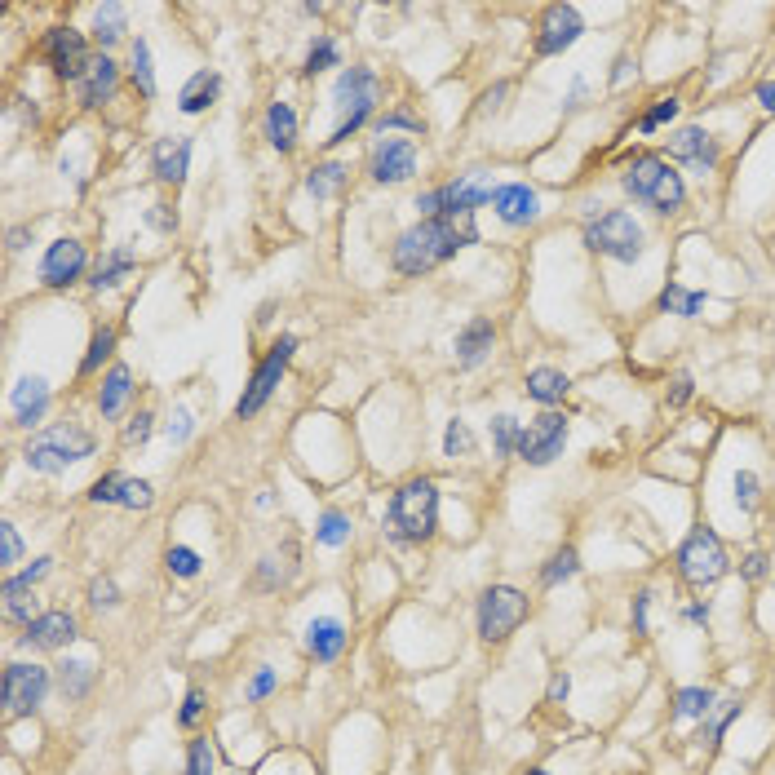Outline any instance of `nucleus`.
<instances>
[{
    "label": "nucleus",
    "mask_w": 775,
    "mask_h": 775,
    "mask_svg": "<svg viewBox=\"0 0 775 775\" xmlns=\"http://www.w3.org/2000/svg\"><path fill=\"white\" fill-rule=\"evenodd\" d=\"M271 687H275V674L271 669H257L253 682H248V700H262V696H271Z\"/></svg>",
    "instance_id": "obj_52"
},
{
    "label": "nucleus",
    "mask_w": 775,
    "mask_h": 775,
    "mask_svg": "<svg viewBox=\"0 0 775 775\" xmlns=\"http://www.w3.org/2000/svg\"><path fill=\"white\" fill-rule=\"evenodd\" d=\"M23 638H27L31 647H49V651H54V647H67L71 638H76V620H71L67 612H45V616L31 620Z\"/></svg>",
    "instance_id": "obj_21"
},
{
    "label": "nucleus",
    "mask_w": 775,
    "mask_h": 775,
    "mask_svg": "<svg viewBox=\"0 0 775 775\" xmlns=\"http://www.w3.org/2000/svg\"><path fill=\"white\" fill-rule=\"evenodd\" d=\"M519 421L514 417H496L492 421V448H496V457H514L519 452Z\"/></svg>",
    "instance_id": "obj_38"
},
{
    "label": "nucleus",
    "mask_w": 775,
    "mask_h": 775,
    "mask_svg": "<svg viewBox=\"0 0 775 775\" xmlns=\"http://www.w3.org/2000/svg\"><path fill=\"white\" fill-rule=\"evenodd\" d=\"M731 718H740V705H727V709L718 713V718L709 722V740H713V744L722 740V731H727V722H731Z\"/></svg>",
    "instance_id": "obj_55"
},
{
    "label": "nucleus",
    "mask_w": 775,
    "mask_h": 775,
    "mask_svg": "<svg viewBox=\"0 0 775 775\" xmlns=\"http://www.w3.org/2000/svg\"><path fill=\"white\" fill-rule=\"evenodd\" d=\"M49 408V386L45 377H23L14 386V421L18 426H36Z\"/></svg>",
    "instance_id": "obj_23"
},
{
    "label": "nucleus",
    "mask_w": 775,
    "mask_h": 775,
    "mask_svg": "<svg viewBox=\"0 0 775 775\" xmlns=\"http://www.w3.org/2000/svg\"><path fill=\"white\" fill-rule=\"evenodd\" d=\"M527 620V594L510 585H492L488 594L479 598V634L483 643H505Z\"/></svg>",
    "instance_id": "obj_7"
},
{
    "label": "nucleus",
    "mask_w": 775,
    "mask_h": 775,
    "mask_svg": "<svg viewBox=\"0 0 775 775\" xmlns=\"http://www.w3.org/2000/svg\"><path fill=\"white\" fill-rule=\"evenodd\" d=\"M89 682H93V665H89V660H67V665H62V691H67V700L85 696Z\"/></svg>",
    "instance_id": "obj_36"
},
{
    "label": "nucleus",
    "mask_w": 775,
    "mask_h": 775,
    "mask_svg": "<svg viewBox=\"0 0 775 775\" xmlns=\"http://www.w3.org/2000/svg\"><path fill=\"white\" fill-rule=\"evenodd\" d=\"M120 36H124V9L120 5L93 9V40H98V45H116Z\"/></svg>",
    "instance_id": "obj_32"
},
{
    "label": "nucleus",
    "mask_w": 775,
    "mask_h": 775,
    "mask_svg": "<svg viewBox=\"0 0 775 775\" xmlns=\"http://www.w3.org/2000/svg\"><path fill=\"white\" fill-rule=\"evenodd\" d=\"M293 350H297V337H279L275 346H271V355L257 364L253 381H248V390L240 395V403H235V412H240V417H253V412L266 408V399L275 395V386H279V377H284V368H288V359H293Z\"/></svg>",
    "instance_id": "obj_9"
},
{
    "label": "nucleus",
    "mask_w": 775,
    "mask_h": 775,
    "mask_svg": "<svg viewBox=\"0 0 775 775\" xmlns=\"http://www.w3.org/2000/svg\"><path fill=\"white\" fill-rule=\"evenodd\" d=\"M492 337H496V333H492L488 319H474V324L457 337V359H461L465 368H474V364H479V359L492 350Z\"/></svg>",
    "instance_id": "obj_27"
},
{
    "label": "nucleus",
    "mask_w": 775,
    "mask_h": 775,
    "mask_svg": "<svg viewBox=\"0 0 775 775\" xmlns=\"http://www.w3.org/2000/svg\"><path fill=\"white\" fill-rule=\"evenodd\" d=\"M709 713H713V691L709 687H682L674 696V718L678 722H691V718L705 722Z\"/></svg>",
    "instance_id": "obj_29"
},
{
    "label": "nucleus",
    "mask_w": 775,
    "mask_h": 775,
    "mask_svg": "<svg viewBox=\"0 0 775 775\" xmlns=\"http://www.w3.org/2000/svg\"><path fill=\"white\" fill-rule=\"evenodd\" d=\"M727 567H731V558H727V550H722V541H718L713 527H696V532L678 545V572H682V581L687 585H696V589L718 585L722 576H727Z\"/></svg>",
    "instance_id": "obj_5"
},
{
    "label": "nucleus",
    "mask_w": 775,
    "mask_h": 775,
    "mask_svg": "<svg viewBox=\"0 0 775 775\" xmlns=\"http://www.w3.org/2000/svg\"><path fill=\"white\" fill-rule=\"evenodd\" d=\"M567 390H572V381H567L558 368H532V372H527V395H532L536 403H545V408L563 403Z\"/></svg>",
    "instance_id": "obj_25"
},
{
    "label": "nucleus",
    "mask_w": 775,
    "mask_h": 775,
    "mask_svg": "<svg viewBox=\"0 0 775 775\" xmlns=\"http://www.w3.org/2000/svg\"><path fill=\"white\" fill-rule=\"evenodd\" d=\"M758 102H762V111H771L775 116V80H767V85L758 89Z\"/></svg>",
    "instance_id": "obj_59"
},
{
    "label": "nucleus",
    "mask_w": 775,
    "mask_h": 775,
    "mask_svg": "<svg viewBox=\"0 0 775 775\" xmlns=\"http://www.w3.org/2000/svg\"><path fill=\"white\" fill-rule=\"evenodd\" d=\"M527 775H550V771H527Z\"/></svg>",
    "instance_id": "obj_61"
},
{
    "label": "nucleus",
    "mask_w": 775,
    "mask_h": 775,
    "mask_svg": "<svg viewBox=\"0 0 775 775\" xmlns=\"http://www.w3.org/2000/svg\"><path fill=\"white\" fill-rule=\"evenodd\" d=\"M492 209H496V217H501L505 226H527V222H536V213H541V200H536L532 186L505 182V186H496Z\"/></svg>",
    "instance_id": "obj_17"
},
{
    "label": "nucleus",
    "mask_w": 775,
    "mask_h": 775,
    "mask_svg": "<svg viewBox=\"0 0 775 775\" xmlns=\"http://www.w3.org/2000/svg\"><path fill=\"white\" fill-rule=\"evenodd\" d=\"M691 399V377H687V372H682V377L674 381V395H669V408H682V403H687Z\"/></svg>",
    "instance_id": "obj_57"
},
{
    "label": "nucleus",
    "mask_w": 775,
    "mask_h": 775,
    "mask_svg": "<svg viewBox=\"0 0 775 775\" xmlns=\"http://www.w3.org/2000/svg\"><path fill=\"white\" fill-rule=\"evenodd\" d=\"M129 271H133V253H129V248H116V253H111L107 262L98 266V275H93V288H116Z\"/></svg>",
    "instance_id": "obj_34"
},
{
    "label": "nucleus",
    "mask_w": 775,
    "mask_h": 775,
    "mask_svg": "<svg viewBox=\"0 0 775 775\" xmlns=\"http://www.w3.org/2000/svg\"><path fill=\"white\" fill-rule=\"evenodd\" d=\"M443 452L448 457H470L474 452V434L465 421H448V434H443Z\"/></svg>",
    "instance_id": "obj_40"
},
{
    "label": "nucleus",
    "mask_w": 775,
    "mask_h": 775,
    "mask_svg": "<svg viewBox=\"0 0 775 775\" xmlns=\"http://www.w3.org/2000/svg\"><path fill=\"white\" fill-rule=\"evenodd\" d=\"M169 439H191V412H178V417L169 421Z\"/></svg>",
    "instance_id": "obj_56"
},
{
    "label": "nucleus",
    "mask_w": 775,
    "mask_h": 775,
    "mask_svg": "<svg viewBox=\"0 0 775 775\" xmlns=\"http://www.w3.org/2000/svg\"><path fill=\"white\" fill-rule=\"evenodd\" d=\"M89 452H93V434L67 421V426L45 430L36 443H31V448H27V465H31V470H40V474H54V470H67L71 461H85Z\"/></svg>",
    "instance_id": "obj_6"
},
{
    "label": "nucleus",
    "mask_w": 775,
    "mask_h": 775,
    "mask_svg": "<svg viewBox=\"0 0 775 775\" xmlns=\"http://www.w3.org/2000/svg\"><path fill=\"white\" fill-rule=\"evenodd\" d=\"M186 775H213V744H209V740H191Z\"/></svg>",
    "instance_id": "obj_45"
},
{
    "label": "nucleus",
    "mask_w": 775,
    "mask_h": 775,
    "mask_svg": "<svg viewBox=\"0 0 775 775\" xmlns=\"http://www.w3.org/2000/svg\"><path fill=\"white\" fill-rule=\"evenodd\" d=\"M89 603H93V607H116V603H120V589H116V581H93V589H89Z\"/></svg>",
    "instance_id": "obj_48"
},
{
    "label": "nucleus",
    "mask_w": 775,
    "mask_h": 775,
    "mask_svg": "<svg viewBox=\"0 0 775 775\" xmlns=\"http://www.w3.org/2000/svg\"><path fill=\"white\" fill-rule=\"evenodd\" d=\"M200 713H204V691L191 687V691H186V705H182V727H195Z\"/></svg>",
    "instance_id": "obj_49"
},
{
    "label": "nucleus",
    "mask_w": 775,
    "mask_h": 775,
    "mask_svg": "<svg viewBox=\"0 0 775 775\" xmlns=\"http://www.w3.org/2000/svg\"><path fill=\"white\" fill-rule=\"evenodd\" d=\"M45 54H49V67L58 71V76H67V80H80L89 71V49H85V36L80 31H71V27H54L45 36Z\"/></svg>",
    "instance_id": "obj_12"
},
{
    "label": "nucleus",
    "mask_w": 775,
    "mask_h": 775,
    "mask_svg": "<svg viewBox=\"0 0 775 775\" xmlns=\"http://www.w3.org/2000/svg\"><path fill=\"white\" fill-rule=\"evenodd\" d=\"M217 93H222V80H217L213 71H195V76L182 85V93H178V107L186 111V116H200V111L213 107Z\"/></svg>",
    "instance_id": "obj_24"
},
{
    "label": "nucleus",
    "mask_w": 775,
    "mask_h": 775,
    "mask_svg": "<svg viewBox=\"0 0 775 775\" xmlns=\"http://www.w3.org/2000/svg\"><path fill=\"white\" fill-rule=\"evenodd\" d=\"M116 80H120L116 62H111L107 54H98V58L89 62L85 76H80V102H85V107H98V102H107L111 93H116Z\"/></svg>",
    "instance_id": "obj_22"
},
{
    "label": "nucleus",
    "mask_w": 775,
    "mask_h": 775,
    "mask_svg": "<svg viewBox=\"0 0 775 775\" xmlns=\"http://www.w3.org/2000/svg\"><path fill=\"white\" fill-rule=\"evenodd\" d=\"M266 138H271L275 151H293L297 142V116L288 102H271V111H266Z\"/></svg>",
    "instance_id": "obj_26"
},
{
    "label": "nucleus",
    "mask_w": 775,
    "mask_h": 775,
    "mask_svg": "<svg viewBox=\"0 0 775 775\" xmlns=\"http://www.w3.org/2000/svg\"><path fill=\"white\" fill-rule=\"evenodd\" d=\"M567 696H572V678H567V674H558V678L550 682V700H554V705H563Z\"/></svg>",
    "instance_id": "obj_58"
},
{
    "label": "nucleus",
    "mask_w": 775,
    "mask_h": 775,
    "mask_svg": "<svg viewBox=\"0 0 775 775\" xmlns=\"http://www.w3.org/2000/svg\"><path fill=\"white\" fill-rule=\"evenodd\" d=\"M341 182H346V164L328 160V164H315V169H310L306 191L315 195V200H328V195H337V191H341Z\"/></svg>",
    "instance_id": "obj_31"
},
{
    "label": "nucleus",
    "mask_w": 775,
    "mask_h": 775,
    "mask_svg": "<svg viewBox=\"0 0 775 775\" xmlns=\"http://www.w3.org/2000/svg\"><path fill=\"white\" fill-rule=\"evenodd\" d=\"M129 390H133V377H129V368L116 364L107 372V381H102V395H98V408H102V417H120V408H124V399H129Z\"/></svg>",
    "instance_id": "obj_28"
},
{
    "label": "nucleus",
    "mask_w": 775,
    "mask_h": 775,
    "mask_svg": "<svg viewBox=\"0 0 775 775\" xmlns=\"http://www.w3.org/2000/svg\"><path fill=\"white\" fill-rule=\"evenodd\" d=\"M674 116H678V98H660L656 107H651L647 116L638 120V129H643V133H656L660 124H669V120H674Z\"/></svg>",
    "instance_id": "obj_44"
},
{
    "label": "nucleus",
    "mask_w": 775,
    "mask_h": 775,
    "mask_svg": "<svg viewBox=\"0 0 775 775\" xmlns=\"http://www.w3.org/2000/svg\"><path fill=\"white\" fill-rule=\"evenodd\" d=\"M576 572H581V558H576V550H558V554L550 558V567H545V572H541V581L554 589V585L572 581Z\"/></svg>",
    "instance_id": "obj_37"
},
{
    "label": "nucleus",
    "mask_w": 775,
    "mask_h": 775,
    "mask_svg": "<svg viewBox=\"0 0 775 775\" xmlns=\"http://www.w3.org/2000/svg\"><path fill=\"white\" fill-rule=\"evenodd\" d=\"M660 310L682 315V319H696L700 310H705V293H691V288H682V284H665V293H660Z\"/></svg>",
    "instance_id": "obj_30"
},
{
    "label": "nucleus",
    "mask_w": 775,
    "mask_h": 775,
    "mask_svg": "<svg viewBox=\"0 0 775 775\" xmlns=\"http://www.w3.org/2000/svg\"><path fill=\"white\" fill-rule=\"evenodd\" d=\"M625 76H629V58H620V62H616V71H612V80L620 85V80H625Z\"/></svg>",
    "instance_id": "obj_60"
},
{
    "label": "nucleus",
    "mask_w": 775,
    "mask_h": 775,
    "mask_svg": "<svg viewBox=\"0 0 775 775\" xmlns=\"http://www.w3.org/2000/svg\"><path fill=\"white\" fill-rule=\"evenodd\" d=\"M5 612L14 616V620H36V598H31V585H23L14 576V581H5Z\"/></svg>",
    "instance_id": "obj_33"
},
{
    "label": "nucleus",
    "mask_w": 775,
    "mask_h": 775,
    "mask_svg": "<svg viewBox=\"0 0 775 775\" xmlns=\"http://www.w3.org/2000/svg\"><path fill=\"white\" fill-rule=\"evenodd\" d=\"M567 443V421L558 412H541L536 421H527L519 434V457L527 465H550Z\"/></svg>",
    "instance_id": "obj_11"
},
{
    "label": "nucleus",
    "mask_w": 775,
    "mask_h": 775,
    "mask_svg": "<svg viewBox=\"0 0 775 775\" xmlns=\"http://www.w3.org/2000/svg\"><path fill=\"white\" fill-rule=\"evenodd\" d=\"M581 14H576V5H550L541 18V36H536V49H541L545 58L563 54V49H572L576 40H581Z\"/></svg>",
    "instance_id": "obj_13"
},
{
    "label": "nucleus",
    "mask_w": 775,
    "mask_h": 775,
    "mask_svg": "<svg viewBox=\"0 0 775 775\" xmlns=\"http://www.w3.org/2000/svg\"><path fill=\"white\" fill-rule=\"evenodd\" d=\"M85 262H89V253L80 240H54L45 253V262H40V279H45L49 288H62V284H71V279H80Z\"/></svg>",
    "instance_id": "obj_15"
},
{
    "label": "nucleus",
    "mask_w": 775,
    "mask_h": 775,
    "mask_svg": "<svg viewBox=\"0 0 775 775\" xmlns=\"http://www.w3.org/2000/svg\"><path fill=\"white\" fill-rule=\"evenodd\" d=\"M151 169L160 182L178 186L186 173H191V138H160L151 151Z\"/></svg>",
    "instance_id": "obj_19"
},
{
    "label": "nucleus",
    "mask_w": 775,
    "mask_h": 775,
    "mask_svg": "<svg viewBox=\"0 0 775 775\" xmlns=\"http://www.w3.org/2000/svg\"><path fill=\"white\" fill-rule=\"evenodd\" d=\"M164 563H169L173 576H182V581H191V576H200V554L186 550V545H173L169 554H164Z\"/></svg>",
    "instance_id": "obj_41"
},
{
    "label": "nucleus",
    "mask_w": 775,
    "mask_h": 775,
    "mask_svg": "<svg viewBox=\"0 0 775 775\" xmlns=\"http://www.w3.org/2000/svg\"><path fill=\"white\" fill-rule=\"evenodd\" d=\"M111 341H116V333H111V328H102L98 337H93V346H89V355H85V364H80V372H93L102 364V359L111 355Z\"/></svg>",
    "instance_id": "obj_47"
},
{
    "label": "nucleus",
    "mask_w": 775,
    "mask_h": 775,
    "mask_svg": "<svg viewBox=\"0 0 775 775\" xmlns=\"http://www.w3.org/2000/svg\"><path fill=\"white\" fill-rule=\"evenodd\" d=\"M319 545H328V550H337V545H346V536H350V519L346 514H337V510H328L324 519H319Z\"/></svg>",
    "instance_id": "obj_39"
},
{
    "label": "nucleus",
    "mask_w": 775,
    "mask_h": 775,
    "mask_svg": "<svg viewBox=\"0 0 775 775\" xmlns=\"http://www.w3.org/2000/svg\"><path fill=\"white\" fill-rule=\"evenodd\" d=\"M333 98H337V107L346 111V120L337 124V133L328 142H346L350 133L368 120L372 102H377V76H372L368 67H346L341 71V80H337V89H333Z\"/></svg>",
    "instance_id": "obj_8"
},
{
    "label": "nucleus",
    "mask_w": 775,
    "mask_h": 775,
    "mask_svg": "<svg viewBox=\"0 0 775 775\" xmlns=\"http://www.w3.org/2000/svg\"><path fill=\"white\" fill-rule=\"evenodd\" d=\"M758 492H762L758 474H753V470H740V474H736V501H740V510H744V514H753V510H758Z\"/></svg>",
    "instance_id": "obj_43"
},
{
    "label": "nucleus",
    "mask_w": 775,
    "mask_h": 775,
    "mask_svg": "<svg viewBox=\"0 0 775 775\" xmlns=\"http://www.w3.org/2000/svg\"><path fill=\"white\" fill-rule=\"evenodd\" d=\"M49 691V669L40 665H23V660H14V665L5 669V682H0V700H5V713L9 718H23L45 700Z\"/></svg>",
    "instance_id": "obj_10"
},
{
    "label": "nucleus",
    "mask_w": 775,
    "mask_h": 775,
    "mask_svg": "<svg viewBox=\"0 0 775 775\" xmlns=\"http://www.w3.org/2000/svg\"><path fill=\"white\" fill-rule=\"evenodd\" d=\"M337 45L328 36H319L315 45H310V54H306V76H315V71H324V67H337Z\"/></svg>",
    "instance_id": "obj_42"
},
{
    "label": "nucleus",
    "mask_w": 775,
    "mask_h": 775,
    "mask_svg": "<svg viewBox=\"0 0 775 775\" xmlns=\"http://www.w3.org/2000/svg\"><path fill=\"white\" fill-rule=\"evenodd\" d=\"M417 173V151L403 138H386L372 151V182H408Z\"/></svg>",
    "instance_id": "obj_16"
},
{
    "label": "nucleus",
    "mask_w": 775,
    "mask_h": 775,
    "mask_svg": "<svg viewBox=\"0 0 775 775\" xmlns=\"http://www.w3.org/2000/svg\"><path fill=\"white\" fill-rule=\"evenodd\" d=\"M585 244L594 248V253L612 257V262H638V257H643V226L634 222V213L607 209L585 226Z\"/></svg>",
    "instance_id": "obj_4"
},
{
    "label": "nucleus",
    "mask_w": 775,
    "mask_h": 775,
    "mask_svg": "<svg viewBox=\"0 0 775 775\" xmlns=\"http://www.w3.org/2000/svg\"><path fill=\"white\" fill-rule=\"evenodd\" d=\"M124 439H129V443H147L151 439V412H138V417H133V426L124 430Z\"/></svg>",
    "instance_id": "obj_53"
},
{
    "label": "nucleus",
    "mask_w": 775,
    "mask_h": 775,
    "mask_svg": "<svg viewBox=\"0 0 775 775\" xmlns=\"http://www.w3.org/2000/svg\"><path fill=\"white\" fill-rule=\"evenodd\" d=\"M129 67H133V80H138V89L147 93V98H155V67H151V49H147V40H133V49H129Z\"/></svg>",
    "instance_id": "obj_35"
},
{
    "label": "nucleus",
    "mask_w": 775,
    "mask_h": 775,
    "mask_svg": "<svg viewBox=\"0 0 775 775\" xmlns=\"http://www.w3.org/2000/svg\"><path fill=\"white\" fill-rule=\"evenodd\" d=\"M18 558H23V541H18L14 523H0V563H5V567H14Z\"/></svg>",
    "instance_id": "obj_46"
},
{
    "label": "nucleus",
    "mask_w": 775,
    "mask_h": 775,
    "mask_svg": "<svg viewBox=\"0 0 775 775\" xmlns=\"http://www.w3.org/2000/svg\"><path fill=\"white\" fill-rule=\"evenodd\" d=\"M651 589H638L634 594V634H647V607H651Z\"/></svg>",
    "instance_id": "obj_50"
},
{
    "label": "nucleus",
    "mask_w": 775,
    "mask_h": 775,
    "mask_svg": "<svg viewBox=\"0 0 775 775\" xmlns=\"http://www.w3.org/2000/svg\"><path fill=\"white\" fill-rule=\"evenodd\" d=\"M620 186H625L638 204H651L656 213H678L682 200H687L682 173H674V164H665L660 155H638V160L625 169Z\"/></svg>",
    "instance_id": "obj_2"
},
{
    "label": "nucleus",
    "mask_w": 775,
    "mask_h": 775,
    "mask_svg": "<svg viewBox=\"0 0 775 775\" xmlns=\"http://www.w3.org/2000/svg\"><path fill=\"white\" fill-rule=\"evenodd\" d=\"M479 240V226H474V213H448L434 217V222H417L412 231L399 235L395 244V266L403 275H426L434 266H443L457 248Z\"/></svg>",
    "instance_id": "obj_1"
},
{
    "label": "nucleus",
    "mask_w": 775,
    "mask_h": 775,
    "mask_svg": "<svg viewBox=\"0 0 775 775\" xmlns=\"http://www.w3.org/2000/svg\"><path fill=\"white\" fill-rule=\"evenodd\" d=\"M740 576L744 581H762V576H767V554H744Z\"/></svg>",
    "instance_id": "obj_51"
},
{
    "label": "nucleus",
    "mask_w": 775,
    "mask_h": 775,
    "mask_svg": "<svg viewBox=\"0 0 775 775\" xmlns=\"http://www.w3.org/2000/svg\"><path fill=\"white\" fill-rule=\"evenodd\" d=\"M669 155L682 164H691V169H700V173H709L713 164H718V142H713V133L705 129H678L674 138H669Z\"/></svg>",
    "instance_id": "obj_18"
},
{
    "label": "nucleus",
    "mask_w": 775,
    "mask_h": 775,
    "mask_svg": "<svg viewBox=\"0 0 775 775\" xmlns=\"http://www.w3.org/2000/svg\"><path fill=\"white\" fill-rule=\"evenodd\" d=\"M439 527V492H434L430 479H412L403 483L390 501V532L399 541H426V536Z\"/></svg>",
    "instance_id": "obj_3"
},
{
    "label": "nucleus",
    "mask_w": 775,
    "mask_h": 775,
    "mask_svg": "<svg viewBox=\"0 0 775 775\" xmlns=\"http://www.w3.org/2000/svg\"><path fill=\"white\" fill-rule=\"evenodd\" d=\"M93 501L98 505H124V510H151L155 492L147 479H129V474H107V479L93 483Z\"/></svg>",
    "instance_id": "obj_14"
},
{
    "label": "nucleus",
    "mask_w": 775,
    "mask_h": 775,
    "mask_svg": "<svg viewBox=\"0 0 775 775\" xmlns=\"http://www.w3.org/2000/svg\"><path fill=\"white\" fill-rule=\"evenodd\" d=\"M341 647H346V629H341V620L333 616H319L306 625V651L319 660V665H333L341 656Z\"/></svg>",
    "instance_id": "obj_20"
},
{
    "label": "nucleus",
    "mask_w": 775,
    "mask_h": 775,
    "mask_svg": "<svg viewBox=\"0 0 775 775\" xmlns=\"http://www.w3.org/2000/svg\"><path fill=\"white\" fill-rule=\"evenodd\" d=\"M386 129H421V120L408 116V111H390V116L381 120V138H386Z\"/></svg>",
    "instance_id": "obj_54"
}]
</instances>
